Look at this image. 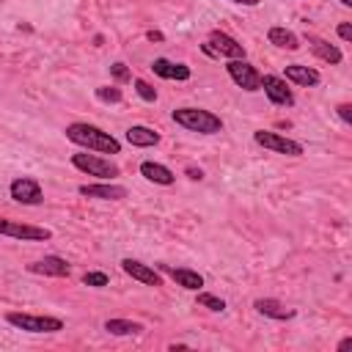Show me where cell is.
I'll list each match as a JSON object with an SVG mask.
<instances>
[{"label":"cell","mask_w":352,"mask_h":352,"mask_svg":"<svg viewBox=\"0 0 352 352\" xmlns=\"http://www.w3.org/2000/svg\"><path fill=\"white\" fill-rule=\"evenodd\" d=\"M66 140L85 148V151H96V154H121V140L113 138L110 132H104L102 126L96 124H88V121H74L69 124L66 129Z\"/></svg>","instance_id":"1"},{"label":"cell","mask_w":352,"mask_h":352,"mask_svg":"<svg viewBox=\"0 0 352 352\" xmlns=\"http://www.w3.org/2000/svg\"><path fill=\"white\" fill-rule=\"evenodd\" d=\"M173 124L187 129V132H198V135H217L223 132V118L214 116L212 110L204 107H176L170 113Z\"/></svg>","instance_id":"2"},{"label":"cell","mask_w":352,"mask_h":352,"mask_svg":"<svg viewBox=\"0 0 352 352\" xmlns=\"http://www.w3.org/2000/svg\"><path fill=\"white\" fill-rule=\"evenodd\" d=\"M6 322L16 330L25 333H60L63 330V319L58 316H44V314H25V311H8Z\"/></svg>","instance_id":"3"},{"label":"cell","mask_w":352,"mask_h":352,"mask_svg":"<svg viewBox=\"0 0 352 352\" xmlns=\"http://www.w3.org/2000/svg\"><path fill=\"white\" fill-rule=\"evenodd\" d=\"M72 165H74L77 170L88 173V176H96L99 182H110L113 176L121 173L116 162H110L107 157H102V154H96V151H94V154H88V151H82V154H72Z\"/></svg>","instance_id":"4"},{"label":"cell","mask_w":352,"mask_h":352,"mask_svg":"<svg viewBox=\"0 0 352 352\" xmlns=\"http://www.w3.org/2000/svg\"><path fill=\"white\" fill-rule=\"evenodd\" d=\"M201 50L209 55V58H228V60H236V58H245V47L228 36L226 30H212L206 36V44H201Z\"/></svg>","instance_id":"5"},{"label":"cell","mask_w":352,"mask_h":352,"mask_svg":"<svg viewBox=\"0 0 352 352\" xmlns=\"http://www.w3.org/2000/svg\"><path fill=\"white\" fill-rule=\"evenodd\" d=\"M253 140L267 148V151H275V154H283V157H302V143L280 135V132H272V129H256L253 132Z\"/></svg>","instance_id":"6"},{"label":"cell","mask_w":352,"mask_h":352,"mask_svg":"<svg viewBox=\"0 0 352 352\" xmlns=\"http://www.w3.org/2000/svg\"><path fill=\"white\" fill-rule=\"evenodd\" d=\"M0 236H11V239H22V242H47V239H52V231L44 226L0 217Z\"/></svg>","instance_id":"7"},{"label":"cell","mask_w":352,"mask_h":352,"mask_svg":"<svg viewBox=\"0 0 352 352\" xmlns=\"http://www.w3.org/2000/svg\"><path fill=\"white\" fill-rule=\"evenodd\" d=\"M226 72H228V77H231L242 91H248V94L261 91V72H258L250 60H245V58L228 60V63H226Z\"/></svg>","instance_id":"8"},{"label":"cell","mask_w":352,"mask_h":352,"mask_svg":"<svg viewBox=\"0 0 352 352\" xmlns=\"http://www.w3.org/2000/svg\"><path fill=\"white\" fill-rule=\"evenodd\" d=\"M8 195L22 206H38L44 201V190H41L38 179H33V176H16L8 184Z\"/></svg>","instance_id":"9"},{"label":"cell","mask_w":352,"mask_h":352,"mask_svg":"<svg viewBox=\"0 0 352 352\" xmlns=\"http://www.w3.org/2000/svg\"><path fill=\"white\" fill-rule=\"evenodd\" d=\"M261 91L267 94V99L278 107H294V94L289 88V82L283 77L275 74H261Z\"/></svg>","instance_id":"10"},{"label":"cell","mask_w":352,"mask_h":352,"mask_svg":"<svg viewBox=\"0 0 352 352\" xmlns=\"http://www.w3.org/2000/svg\"><path fill=\"white\" fill-rule=\"evenodd\" d=\"M80 195L85 198H96V201H121L126 198V187L124 184H116V182H94V184H80L77 187Z\"/></svg>","instance_id":"11"},{"label":"cell","mask_w":352,"mask_h":352,"mask_svg":"<svg viewBox=\"0 0 352 352\" xmlns=\"http://www.w3.org/2000/svg\"><path fill=\"white\" fill-rule=\"evenodd\" d=\"M121 270L132 278V280H140L146 286H162V275L151 267V264H143L138 258H121Z\"/></svg>","instance_id":"12"},{"label":"cell","mask_w":352,"mask_h":352,"mask_svg":"<svg viewBox=\"0 0 352 352\" xmlns=\"http://www.w3.org/2000/svg\"><path fill=\"white\" fill-rule=\"evenodd\" d=\"M28 270L33 275H47V278H69V272H72L69 261L60 258V256H44V258L28 264Z\"/></svg>","instance_id":"13"},{"label":"cell","mask_w":352,"mask_h":352,"mask_svg":"<svg viewBox=\"0 0 352 352\" xmlns=\"http://www.w3.org/2000/svg\"><path fill=\"white\" fill-rule=\"evenodd\" d=\"M253 308H256L261 316L275 319V322H286V319H294V316H297V311H294V308L283 305V302H280V300H275V297H258V300L253 302Z\"/></svg>","instance_id":"14"},{"label":"cell","mask_w":352,"mask_h":352,"mask_svg":"<svg viewBox=\"0 0 352 352\" xmlns=\"http://www.w3.org/2000/svg\"><path fill=\"white\" fill-rule=\"evenodd\" d=\"M151 72H154L157 77H162V80H179V82H184V80L192 77L190 66L176 63V60H168V58H154V60H151Z\"/></svg>","instance_id":"15"},{"label":"cell","mask_w":352,"mask_h":352,"mask_svg":"<svg viewBox=\"0 0 352 352\" xmlns=\"http://www.w3.org/2000/svg\"><path fill=\"white\" fill-rule=\"evenodd\" d=\"M283 80H289V82H294V85L314 88V85H319V82H322V74H319L316 69H311V66H302V63H289V66L283 69Z\"/></svg>","instance_id":"16"},{"label":"cell","mask_w":352,"mask_h":352,"mask_svg":"<svg viewBox=\"0 0 352 352\" xmlns=\"http://www.w3.org/2000/svg\"><path fill=\"white\" fill-rule=\"evenodd\" d=\"M140 176H143L146 182H151V184H160V187H170V184L176 182V173H173L168 165L151 162V160L140 162Z\"/></svg>","instance_id":"17"},{"label":"cell","mask_w":352,"mask_h":352,"mask_svg":"<svg viewBox=\"0 0 352 352\" xmlns=\"http://www.w3.org/2000/svg\"><path fill=\"white\" fill-rule=\"evenodd\" d=\"M182 289H187V292H198L201 286H204V275L198 272V270H190V267H168V264H160Z\"/></svg>","instance_id":"18"},{"label":"cell","mask_w":352,"mask_h":352,"mask_svg":"<svg viewBox=\"0 0 352 352\" xmlns=\"http://www.w3.org/2000/svg\"><path fill=\"white\" fill-rule=\"evenodd\" d=\"M305 41H308V47H311V52L316 55V58H322L324 63H341L344 60V52L336 47V44H330V41H324V38H319V36H305Z\"/></svg>","instance_id":"19"},{"label":"cell","mask_w":352,"mask_h":352,"mask_svg":"<svg viewBox=\"0 0 352 352\" xmlns=\"http://www.w3.org/2000/svg\"><path fill=\"white\" fill-rule=\"evenodd\" d=\"M126 143L135 146V148H151V146L160 143V132L146 126V124H132L126 129Z\"/></svg>","instance_id":"20"},{"label":"cell","mask_w":352,"mask_h":352,"mask_svg":"<svg viewBox=\"0 0 352 352\" xmlns=\"http://www.w3.org/2000/svg\"><path fill=\"white\" fill-rule=\"evenodd\" d=\"M267 38H270V44H275V47H280V50H300L302 44H300V36L294 33V30H289V28H280V25H272L270 30H267Z\"/></svg>","instance_id":"21"},{"label":"cell","mask_w":352,"mask_h":352,"mask_svg":"<svg viewBox=\"0 0 352 352\" xmlns=\"http://www.w3.org/2000/svg\"><path fill=\"white\" fill-rule=\"evenodd\" d=\"M110 336H140L143 330H146V324L143 322H132V319H104V324H102Z\"/></svg>","instance_id":"22"},{"label":"cell","mask_w":352,"mask_h":352,"mask_svg":"<svg viewBox=\"0 0 352 352\" xmlns=\"http://www.w3.org/2000/svg\"><path fill=\"white\" fill-rule=\"evenodd\" d=\"M96 99L99 102H107V104H118L124 99V91L118 85H99L96 88Z\"/></svg>","instance_id":"23"},{"label":"cell","mask_w":352,"mask_h":352,"mask_svg":"<svg viewBox=\"0 0 352 352\" xmlns=\"http://www.w3.org/2000/svg\"><path fill=\"white\" fill-rule=\"evenodd\" d=\"M198 305H201V308H209V311H214V314L226 311V300H223V297L209 294V292H201V289H198Z\"/></svg>","instance_id":"24"},{"label":"cell","mask_w":352,"mask_h":352,"mask_svg":"<svg viewBox=\"0 0 352 352\" xmlns=\"http://www.w3.org/2000/svg\"><path fill=\"white\" fill-rule=\"evenodd\" d=\"M132 85H135V91H138V96H140L143 102H157V88H154L151 82H146V80L135 77V80H132Z\"/></svg>","instance_id":"25"},{"label":"cell","mask_w":352,"mask_h":352,"mask_svg":"<svg viewBox=\"0 0 352 352\" xmlns=\"http://www.w3.org/2000/svg\"><path fill=\"white\" fill-rule=\"evenodd\" d=\"M82 283H85V286H94V289H102V286H107V283H110V278H107V272L91 270V272H85V275H82Z\"/></svg>","instance_id":"26"},{"label":"cell","mask_w":352,"mask_h":352,"mask_svg":"<svg viewBox=\"0 0 352 352\" xmlns=\"http://www.w3.org/2000/svg\"><path fill=\"white\" fill-rule=\"evenodd\" d=\"M110 74L118 80V82H126V80H132V72L126 69V63H121V60H116L113 66H110Z\"/></svg>","instance_id":"27"},{"label":"cell","mask_w":352,"mask_h":352,"mask_svg":"<svg viewBox=\"0 0 352 352\" xmlns=\"http://www.w3.org/2000/svg\"><path fill=\"white\" fill-rule=\"evenodd\" d=\"M336 113H338V118H341L344 124H352V104H349V102H341V104L336 107Z\"/></svg>","instance_id":"28"},{"label":"cell","mask_w":352,"mask_h":352,"mask_svg":"<svg viewBox=\"0 0 352 352\" xmlns=\"http://www.w3.org/2000/svg\"><path fill=\"white\" fill-rule=\"evenodd\" d=\"M336 33H338L341 41H352V25H349V22H341V25L336 28Z\"/></svg>","instance_id":"29"},{"label":"cell","mask_w":352,"mask_h":352,"mask_svg":"<svg viewBox=\"0 0 352 352\" xmlns=\"http://www.w3.org/2000/svg\"><path fill=\"white\" fill-rule=\"evenodd\" d=\"M184 173H187L192 182H201V179H204V170H201V168H195V165H187V168H184Z\"/></svg>","instance_id":"30"},{"label":"cell","mask_w":352,"mask_h":352,"mask_svg":"<svg viewBox=\"0 0 352 352\" xmlns=\"http://www.w3.org/2000/svg\"><path fill=\"white\" fill-rule=\"evenodd\" d=\"M146 38H148V41H162L165 36H162L160 30H146Z\"/></svg>","instance_id":"31"},{"label":"cell","mask_w":352,"mask_h":352,"mask_svg":"<svg viewBox=\"0 0 352 352\" xmlns=\"http://www.w3.org/2000/svg\"><path fill=\"white\" fill-rule=\"evenodd\" d=\"M228 3H236V6H250V8H256L261 0H228Z\"/></svg>","instance_id":"32"},{"label":"cell","mask_w":352,"mask_h":352,"mask_svg":"<svg viewBox=\"0 0 352 352\" xmlns=\"http://www.w3.org/2000/svg\"><path fill=\"white\" fill-rule=\"evenodd\" d=\"M349 346H352V336H346V338L338 341V349H349Z\"/></svg>","instance_id":"33"},{"label":"cell","mask_w":352,"mask_h":352,"mask_svg":"<svg viewBox=\"0 0 352 352\" xmlns=\"http://www.w3.org/2000/svg\"><path fill=\"white\" fill-rule=\"evenodd\" d=\"M338 3H341V6H346V8L352 6V0H338Z\"/></svg>","instance_id":"34"}]
</instances>
